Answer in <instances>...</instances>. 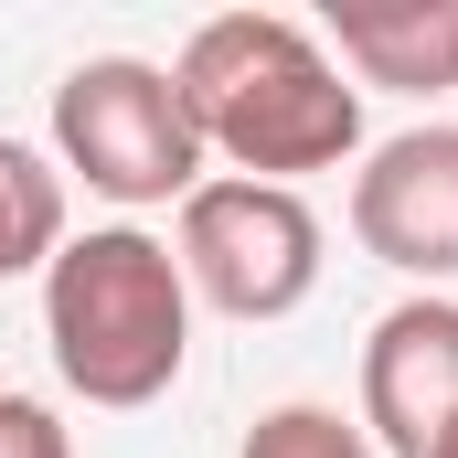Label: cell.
I'll return each instance as SVG.
<instances>
[{"mask_svg":"<svg viewBox=\"0 0 458 458\" xmlns=\"http://www.w3.org/2000/svg\"><path fill=\"white\" fill-rule=\"evenodd\" d=\"M352 234L394 277H458V128H405L362 160L352 182Z\"/></svg>","mask_w":458,"mask_h":458,"instance_id":"5","label":"cell"},{"mask_svg":"<svg viewBox=\"0 0 458 458\" xmlns=\"http://www.w3.org/2000/svg\"><path fill=\"white\" fill-rule=\"evenodd\" d=\"M182 288L225 320H288L320 288V214L288 182H203L182 203Z\"/></svg>","mask_w":458,"mask_h":458,"instance_id":"4","label":"cell"},{"mask_svg":"<svg viewBox=\"0 0 458 458\" xmlns=\"http://www.w3.org/2000/svg\"><path fill=\"white\" fill-rule=\"evenodd\" d=\"M331 64L384 97L458 86V0H331Z\"/></svg>","mask_w":458,"mask_h":458,"instance_id":"7","label":"cell"},{"mask_svg":"<svg viewBox=\"0 0 458 458\" xmlns=\"http://www.w3.org/2000/svg\"><path fill=\"white\" fill-rule=\"evenodd\" d=\"M54 160L107 203H192L203 192V128L182 107L171 64L86 54L54 86Z\"/></svg>","mask_w":458,"mask_h":458,"instance_id":"3","label":"cell"},{"mask_svg":"<svg viewBox=\"0 0 458 458\" xmlns=\"http://www.w3.org/2000/svg\"><path fill=\"white\" fill-rule=\"evenodd\" d=\"M171 86L203 128V160H234V182L299 192V171H342L362 149V86L288 11H214L182 43Z\"/></svg>","mask_w":458,"mask_h":458,"instance_id":"1","label":"cell"},{"mask_svg":"<svg viewBox=\"0 0 458 458\" xmlns=\"http://www.w3.org/2000/svg\"><path fill=\"white\" fill-rule=\"evenodd\" d=\"M245 458H373V437L342 405H267L245 427Z\"/></svg>","mask_w":458,"mask_h":458,"instance_id":"9","label":"cell"},{"mask_svg":"<svg viewBox=\"0 0 458 458\" xmlns=\"http://www.w3.org/2000/svg\"><path fill=\"white\" fill-rule=\"evenodd\" d=\"M0 458H75V437H64V416H54V405L0 394Z\"/></svg>","mask_w":458,"mask_h":458,"instance_id":"10","label":"cell"},{"mask_svg":"<svg viewBox=\"0 0 458 458\" xmlns=\"http://www.w3.org/2000/svg\"><path fill=\"white\" fill-rule=\"evenodd\" d=\"M64 256V171L21 139H0V277Z\"/></svg>","mask_w":458,"mask_h":458,"instance_id":"8","label":"cell"},{"mask_svg":"<svg viewBox=\"0 0 458 458\" xmlns=\"http://www.w3.org/2000/svg\"><path fill=\"white\" fill-rule=\"evenodd\" d=\"M458 416V299H405L362 342V437L394 458H427L437 427Z\"/></svg>","mask_w":458,"mask_h":458,"instance_id":"6","label":"cell"},{"mask_svg":"<svg viewBox=\"0 0 458 458\" xmlns=\"http://www.w3.org/2000/svg\"><path fill=\"white\" fill-rule=\"evenodd\" d=\"M427 458H458V416H448V427H437V448H427Z\"/></svg>","mask_w":458,"mask_h":458,"instance_id":"11","label":"cell"},{"mask_svg":"<svg viewBox=\"0 0 458 458\" xmlns=\"http://www.w3.org/2000/svg\"><path fill=\"white\" fill-rule=\"evenodd\" d=\"M43 342H54V373L86 405H117V416L160 405L182 384V352H192L182 256L139 225L64 234V256L43 267Z\"/></svg>","mask_w":458,"mask_h":458,"instance_id":"2","label":"cell"}]
</instances>
